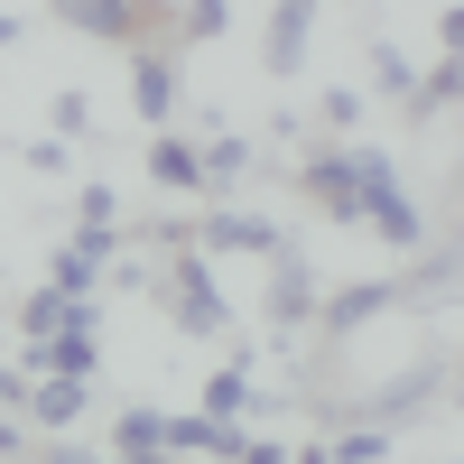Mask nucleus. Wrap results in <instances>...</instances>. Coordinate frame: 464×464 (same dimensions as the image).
I'll use <instances>...</instances> for the list:
<instances>
[{
    "mask_svg": "<svg viewBox=\"0 0 464 464\" xmlns=\"http://www.w3.org/2000/svg\"><path fill=\"white\" fill-rule=\"evenodd\" d=\"M306 196H316L334 223H362V149H343V159L325 149V159L306 168Z\"/></svg>",
    "mask_w": 464,
    "mask_h": 464,
    "instance_id": "1",
    "label": "nucleus"
},
{
    "mask_svg": "<svg viewBox=\"0 0 464 464\" xmlns=\"http://www.w3.org/2000/svg\"><path fill=\"white\" fill-rule=\"evenodd\" d=\"M306 28H316V0H279V19H269V74L306 65Z\"/></svg>",
    "mask_w": 464,
    "mask_h": 464,
    "instance_id": "2",
    "label": "nucleus"
},
{
    "mask_svg": "<svg viewBox=\"0 0 464 464\" xmlns=\"http://www.w3.org/2000/svg\"><path fill=\"white\" fill-rule=\"evenodd\" d=\"M47 10L65 28H84V37H130L140 28V0H47Z\"/></svg>",
    "mask_w": 464,
    "mask_h": 464,
    "instance_id": "3",
    "label": "nucleus"
},
{
    "mask_svg": "<svg viewBox=\"0 0 464 464\" xmlns=\"http://www.w3.org/2000/svg\"><path fill=\"white\" fill-rule=\"evenodd\" d=\"M168 288H177L168 306H177V325H186V334H223V297H214V279H205V269H177Z\"/></svg>",
    "mask_w": 464,
    "mask_h": 464,
    "instance_id": "4",
    "label": "nucleus"
},
{
    "mask_svg": "<svg viewBox=\"0 0 464 464\" xmlns=\"http://www.w3.org/2000/svg\"><path fill=\"white\" fill-rule=\"evenodd\" d=\"M391 306H400L391 279H362L353 297H334V306H325V325H334V334H353V325H372V316H391Z\"/></svg>",
    "mask_w": 464,
    "mask_h": 464,
    "instance_id": "5",
    "label": "nucleus"
},
{
    "mask_svg": "<svg viewBox=\"0 0 464 464\" xmlns=\"http://www.w3.org/2000/svg\"><path fill=\"white\" fill-rule=\"evenodd\" d=\"M205 232H214L223 251H260V260H279V251H288V242H279V223H251V214H214Z\"/></svg>",
    "mask_w": 464,
    "mask_h": 464,
    "instance_id": "6",
    "label": "nucleus"
},
{
    "mask_svg": "<svg viewBox=\"0 0 464 464\" xmlns=\"http://www.w3.org/2000/svg\"><path fill=\"white\" fill-rule=\"evenodd\" d=\"M37 372H65V381H84V372H93V334H84V316H65V334L37 353Z\"/></svg>",
    "mask_w": 464,
    "mask_h": 464,
    "instance_id": "7",
    "label": "nucleus"
},
{
    "mask_svg": "<svg viewBox=\"0 0 464 464\" xmlns=\"http://www.w3.org/2000/svg\"><path fill=\"white\" fill-rule=\"evenodd\" d=\"M130 93H140V111H149V121H168V102H177V65H168V56H140Z\"/></svg>",
    "mask_w": 464,
    "mask_h": 464,
    "instance_id": "8",
    "label": "nucleus"
},
{
    "mask_svg": "<svg viewBox=\"0 0 464 464\" xmlns=\"http://www.w3.org/2000/svg\"><path fill=\"white\" fill-rule=\"evenodd\" d=\"M149 177H159V186H177V196H186V186H205V159H196L186 140H159V149H149Z\"/></svg>",
    "mask_w": 464,
    "mask_h": 464,
    "instance_id": "9",
    "label": "nucleus"
},
{
    "mask_svg": "<svg viewBox=\"0 0 464 464\" xmlns=\"http://www.w3.org/2000/svg\"><path fill=\"white\" fill-rule=\"evenodd\" d=\"M74 409H84V381H65V372L47 381V372H37V418H47V428H65Z\"/></svg>",
    "mask_w": 464,
    "mask_h": 464,
    "instance_id": "10",
    "label": "nucleus"
},
{
    "mask_svg": "<svg viewBox=\"0 0 464 464\" xmlns=\"http://www.w3.org/2000/svg\"><path fill=\"white\" fill-rule=\"evenodd\" d=\"M159 446H168V418L130 409V418H121V455H159Z\"/></svg>",
    "mask_w": 464,
    "mask_h": 464,
    "instance_id": "11",
    "label": "nucleus"
},
{
    "mask_svg": "<svg viewBox=\"0 0 464 464\" xmlns=\"http://www.w3.org/2000/svg\"><path fill=\"white\" fill-rule=\"evenodd\" d=\"M269 306H279V316H306V306H316V297H306V269L279 251V297H269Z\"/></svg>",
    "mask_w": 464,
    "mask_h": 464,
    "instance_id": "12",
    "label": "nucleus"
},
{
    "mask_svg": "<svg viewBox=\"0 0 464 464\" xmlns=\"http://www.w3.org/2000/svg\"><path fill=\"white\" fill-rule=\"evenodd\" d=\"M372 65H381V93H391V102H409V93H418V74H409V56H400V47H381Z\"/></svg>",
    "mask_w": 464,
    "mask_h": 464,
    "instance_id": "13",
    "label": "nucleus"
},
{
    "mask_svg": "<svg viewBox=\"0 0 464 464\" xmlns=\"http://www.w3.org/2000/svg\"><path fill=\"white\" fill-rule=\"evenodd\" d=\"M437 37H446V56H464V10H446V19H437Z\"/></svg>",
    "mask_w": 464,
    "mask_h": 464,
    "instance_id": "14",
    "label": "nucleus"
},
{
    "mask_svg": "<svg viewBox=\"0 0 464 464\" xmlns=\"http://www.w3.org/2000/svg\"><path fill=\"white\" fill-rule=\"evenodd\" d=\"M232 464H288L279 446H242V455H232Z\"/></svg>",
    "mask_w": 464,
    "mask_h": 464,
    "instance_id": "15",
    "label": "nucleus"
},
{
    "mask_svg": "<svg viewBox=\"0 0 464 464\" xmlns=\"http://www.w3.org/2000/svg\"><path fill=\"white\" fill-rule=\"evenodd\" d=\"M47 464H93V455H84V446H56V455H47Z\"/></svg>",
    "mask_w": 464,
    "mask_h": 464,
    "instance_id": "16",
    "label": "nucleus"
}]
</instances>
